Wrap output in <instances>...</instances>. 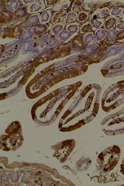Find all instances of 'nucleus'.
I'll list each match as a JSON object with an SVG mask.
<instances>
[{
  "mask_svg": "<svg viewBox=\"0 0 124 186\" xmlns=\"http://www.w3.org/2000/svg\"><path fill=\"white\" fill-rule=\"evenodd\" d=\"M117 19L115 17H112L111 18H107L104 25L105 29L106 31H109L110 29L114 28Z\"/></svg>",
  "mask_w": 124,
  "mask_h": 186,
  "instance_id": "1",
  "label": "nucleus"
},
{
  "mask_svg": "<svg viewBox=\"0 0 124 186\" xmlns=\"http://www.w3.org/2000/svg\"><path fill=\"white\" fill-rule=\"evenodd\" d=\"M123 19H124V15H123Z\"/></svg>",
  "mask_w": 124,
  "mask_h": 186,
  "instance_id": "2",
  "label": "nucleus"
}]
</instances>
